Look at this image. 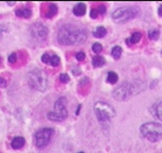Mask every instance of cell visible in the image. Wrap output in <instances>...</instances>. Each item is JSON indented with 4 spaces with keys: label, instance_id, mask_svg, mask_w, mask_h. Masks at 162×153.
Wrapping results in <instances>:
<instances>
[{
    "label": "cell",
    "instance_id": "cell-8",
    "mask_svg": "<svg viewBox=\"0 0 162 153\" xmlns=\"http://www.w3.org/2000/svg\"><path fill=\"white\" fill-rule=\"evenodd\" d=\"M132 95V89L127 84H122L113 92V98L117 100H125Z\"/></svg>",
    "mask_w": 162,
    "mask_h": 153
},
{
    "label": "cell",
    "instance_id": "cell-3",
    "mask_svg": "<svg viewBox=\"0 0 162 153\" xmlns=\"http://www.w3.org/2000/svg\"><path fill=\"white\" fill-rule=\"evenodd\" d=\"M28 82L31 87L44 92L47 88L48 84L47 76L42 70L35 69V70H32L28 73Z\"/></svg>",
    "mask_w": 162,
    "mask_h": 153
},
{
    "label": "cell",
    "instance_id": "cell-27",
    "mask_svg": "<svg viewBox=\"0 0 162 153\" xmlns=\"http://www.w3.org/2000/svg\"><path fill=\"white\" fill-rule=\"evenodd\" d=\"M16 60H17V56H16L15 53H12L11 56H9V62H10V63H11V64L15 63Z\"/></svg>",
    "mask_w": 162,
    "mask_h": 153
},
{
    "label": "cell",
    "instance_id": "cell-23",
    "mask_svg": "<svg viewBox=\"0 0 162 153\" xmlns=\"http://www.w3.org/2000/svg\"><path fill=\"white\" fill-rule=\"evenodd\" d=\"M59 80H61L63 83H67V82H69L70 78H69V76L66 75V73H61V75L59 76Z\"/></svg>",
    "mask_w": 162,
    "mask_h": 153
},
{
    "label": "cell",
    "instance_id": "cell-11",
    "mask_svg": "<svg viewBox=\"0 0 162 153\" xmlns=\"http://www.w3.org/2000/svg\"><path fill=\"white\" fill-rule=\"evenodd\" d=\"M26 143V140L23 137H21V136H18V137H15L13 140H12L11 145H12V148L13 149H21V148L25 146Z\"/></svg>",
    "mask_w": 162,
    "mask_h": 153
},
{
    "label": "cell",
    "instance_id": "cell-29",
    "mask_svg": "<svg viewBox=\"0 0 162 153\" xmlns=\"http://www.w3.org/2000/svg\"><path fill=\"white\" fill-rule=\"evenodd\" d=\"M0 86L1 87H6V81L3 78H0Z\"/></svg>",
    "mask_w": 162,
    "mask_h": 153
},
{
    "label": "cell",
    "instance_id": "cell-9",
    "mask_svg": "<svg viewBox=\"0 0 162 153\" xmlns=\"http://www.w3.org/2000/svg\"><path fill=\"white\" fill-rule=\"evenodd\" d=\"M31 32L33 36L36 37L37 39H45L48 34V29L42 25L35 23L31 27Z\"/></svg>",
    "mask_w": 162,
    "mask_h": 153
},
{
    "label": "cell",
    "instance_id": "cell-24",
    "mask_svg": "<svg viewBox=\"0 0 162 153\" xmlns=\"http://www.w3.org/2000/svg\"><path fill=\"white\" fill-rule=\"evenodd\" d=\"M50 60H51V56H49L48 53H45L44 56H41V61L44 62L45 64H48V63H50Z\"/></svg>",
    "mask_w": 162,
    "mask_h": 153
},
{
    "label": "cell",
    "instance_id": "cell-31",
    "mask_svg": "<svg viewBox=\"0 0 162 153\" xmlns=\"http://www.w3.org/2000/svg\"><path fill=\"white\" fill-rule=\"evenodd\" d=\"M0 63H1V56H0Z\"/></svg>",
    "mask_w": 162,
    "mask_h": 153
},
{
    "label": "cell",
    "instance_id": "cell-13",
    "mask_svg": "<svg viewBox=\"0 0 162 153\" xmlns=\"http://www.w3.org/2000/svg\"><path fill=\"white\" fill-rule=\"evenodd\" d=\"M73 13L76 16H83L86 13V6L85 3H77L73 9Z\"/></svg>",
    "mask_w": 162,
    "mask_h": 153
},
{
    "label": "cell",
    "instance_id": "cell-1",
    "mask_svg": "<svg viewBox=\"0 0 162 153\" xmlns=\"http://www.w3.org/2000/svg\"><path fill=\"white\" fill-rule=\"evenodd\" d=\"M86 38H87V32L72 25H65L57 34V39L63 45L81 44L85 42Z\"/></svg>",
    "mask_w": 162,
    "mask_h": 153
},
{
    "label": "cell",
    "instance_id": "cell-7",
    "mask_svg": "<svg viewBox=\"0 0 162 153\" xmlns=\"http://www.w3.org/2000/svg\"><path fill=\"white\" fill-rule=\"evenodd\" d=\"M54 131L50 128H44L34 135V143L37 148H45L51 140Z\"/></svg>",
    "mask_w": 162,
    "mask_h": 153
},
{
    "label": "cell",
    "instance_id": "cell-22",
    "mask_svg": "<svg viewBox=\"0 0 162 153\" xmlns=\"http://www.w3.org/2000/svg\"><path fill=\"white\" fill-rule=\"evenodd\" d=\"M102 49H103V47H102V45L100 43H95V44H93V46H92V50H93L95 53L101 52Z\"/></svg>",
    "mask_w": 162,
    "mask_h": 153
},
{
    "label": "cell",
    "instance_id": "cell-32",
    "mask_svg": "<svg viewBox=\"0 0 162 153\" xmlns=\"http://www.w3.org/2000/svg\"><path fill=\"white\" fill-rule=\"evenodd\" d=\"M78 153H84V152H78Z\"/></svg>",
    "mask_w": 162,
    "mask_h": 153
},
{
    "label": "cell",
    "instance_id": "cell-17",
    "mask_svg": "<svg viewBox=\"0 0 162 153\" xmlns=\"http://www.w3.org/2000/svg\"><path fill=\"white\" fill-rule=\"evenodd\" d=\"M121 54H122V48L120 46H114L113 48V50H111V56L116 60H118L121 57Z\"/></svg>",
    "mask_w": 162,
    "mask_h": 153
},
{
    "label": "cell",
    "instance_id": "cell-30",
    "mask_svg": "<svg viewBox=\"0 0 162 153\" xmlns=\"http://www.w3.org/2000/svg\"><path fill=\"white\" fill-rule=\"evenodd\" d=\"M158 13H159V15H160L161 17H162V6H160V8H159V10H158Z\"/></svg>",
    "mask_w": 162,
    "mask_h": 153
},
{
    "label": "cell",
    "instance_id": "cell-10",
    "mask_svg": "<svg viewBox=\"0 0 162 153\" xmlns=\"http://www.w3.org/2000/svg\"><path fill=\"white\" fill-rule=\"evenodd\" d=\"M152 114L154 115L156 118L160 119L162 121V101L154 104V106L152 107Z\"/></svg>",
    "mask_w": 162,
    "mask_h": 153
},
{
    "label": "cell",
    "instance_id": "cell-20",
    "mask_svg": "<svg viewBox=\"0 0 162 153\" xmlns=\"http://www.w3.org/2000/svg\"><path fill=\"white\" fill-rule=\"evenodd\" d=\"M148 37L151 39H157L159 37V31L158 30H151L148 32Z\"/></svg>",
    "mask_w": 162,
    "mask_h": 153
},
{
    "label": "cell",
    "instance_id": "cell-19",
    "mask_svg": "<svg viewBox=\"0 0 162 153\" xmlns=\"http://www.w3.org/2000/svg\"><path fill=\"white\" fill-rule=\"evenodd\" d=\"M57 13V8L54 4H50L49 10H48V13L46 14V16L48 18H51L52 16H54Z\"/></svg>",
    "mask_w": 162,
    "mask_h": 153
},
{
    "label": "cell",
    "instance_id": "cell-26",
    "mask_svg": "<svg viewBox=\"0 0 162 153\" xmlns=\"http://www.w3.org/2000/svg\"><path fill=\"white\" fill-rule=\"evenodd\" d=\"M97 14H99V11L97 9H91V12H90V17L91 18H97Z\"/></svg>",
    "mask_w": 162,
    "mask_h": 153
},
{
    "label": "cell",
    "instance_id": "cell-12",
    "mask_svg": "<svg viewBox=\"0 0 162 153\" xmlns=\"http://www.w3.org/2000/svg\"><path fill=\"white\" fill-rule=\"evenodd\" d=\"M15 14L18 16V17H22V18H29L32 14V11L28 8H21L18 9L17 11L15 12Z\"/></svg>",
    "mask_w": 162,
    "mask_h": 153
},
{
    "label": "cell",
    "instance_id": "cell-25",
    "mask_svg": "<svg viewBox=\"0 0 162 153\" xmlns=\"http://www.w3.org/2000/svg\"><path fill=\"white\" fill-rule=\"evenodd\" d=\"M76 60H78V61H83V60H85V53L83 51H80L76 53Z\"/></svg>",
    "mask_w": 162,
    "mask_h": 153
},
{
    "label": "cell",
    "instance_id": "cell-18",
    "mask_svg": "<svg viewBox=\"0 0 162 153\" xmlns=\"http://www.w3.org/2000/svg\"><path fill=\"white\" fill-rule=\"evenodd\" d=\"M107 81H108L109 83H111V84H114V83H117V81H118V75H117L116 72H113V71H110V72H108V75H107Z\"/></svg>",
    "mask_w": 162,
    "mask_h": 153
},
{
    "label": "cell",
    "instance_id": "cell-5",
    "mask_svg": "<svg viewBox=\"0 0 162 153\" xmlns=\"http://www.w3.org/2000/svg\"><path fill=\"white\" fill-rule=\"evenodd\" d=\"M68 112L66 109V99L64 97H61L55 102L54 105V111L48 113L47 117L51 121H63L67 117Z\"/></svg>",
    "mask_w": 162,
    "mask_h": 153
},
{
    "label": "cell",
    "instance_id": "cell-21",
    "mask_svg": "<svg viewBox=\"0 0 162 153\" xmlns=\"http://www.w3.org/2000/svg\"><path fill=\"white\" fill-rule=\"evenodd\" d=\"M50 64H51L52 66L56 67L59 65V56H51V60H50Z\"/></svg>",
    "mask_w": 162,
    "mask_h": 153
},
{
    "label": "cell",
    "instance_id": "cell-4",
    "mask_svg": "<svg viewBox=\"0 0 162 153\" xmlns=\"http://www.w3.org/2000/svg\"><path fill=\"white\" fill-rule=\"evenodd\" d=\"M94 112L97 115V119L101 121L110 120L116 116V111L110 104H107L105 102H97L94 105Z\"/></svg>",
    "mask_w": 162,
    "mask_h": 153
},
{
    "label": "cell",
    "instance_id": "cell-6",
    "mask_svg": "<svg viewBox=\"0 0 162 153\" xmlns=\"http://www.w3.org/2000/svg\"><path fill=\"white\" fill-rule=\"evenodd\" d=\"M138 10L136 8H120L114 11L111 15L113 20L117 23H123L138 15Z\"/></svg>",
    "mask_w": 162,
    "mask_h": 153
},
{
    "label": "cell",
    "instance_id": "cell-15",
    "mask_svg": "<svg viewBox=\"0 0 162 153\" xmlns=\"http://www.w3.org/2000/svg\"><path fill=\"white\" fill-rule=\"evenodd\" d=\"M105 64V59L103 56H95L93 59H92V65L94 67H101Z\"/></svg>",
    "mask_w": 162,
    "mask_h": 153
},
{
    "label": "cell",
    "instance_id": "cell-2",
    "mask_svg": "<svg viewBox=\"0 0 162 153\" xmlns=\"http://www.w3.org/2000/svg\"><path fill=\"white\" fill-rule=\"evenodd\" d=\"M141 134L149 142H158L162 136V126L156 122H147L141 126Z\"/></svg>",
    "mask_w": 162,
    "mask_h": 153
},
{
    "label": "cell",
    "instance_id": "cell-14",
    "mask_svg": "<svg viewBox=\"0 0 162 153\" xmlns=\"http://www.w3.org/2000/svg\"><path fill=\"white\" fill-rule=\"evenodd\" d=\"M140 39H141V33L135 32V33H132V37L126 39V43H127V45H132V44H136V43H138Z\"/></svg>",
    "mask_w": 162,
    "mask_h": 153
},
{
    "label": "cell",
    "instance_id": "cell-16",
    "mask_svg": "<svg viewBox=\"0 0 162 153\" xmlns=\"http://www.w3.org/2000/svg\"><path fill=\"white\" fill-rule=\"evenodd\" d=\"M106 33H107V31H106V29H105L104 27H97V29L94 30V32H93V35L95 37H104L105 35H106Z\"/></svg>",
    "mask_w": 162,
    "mask_h": 153
},
{
    "label": "cell",
    "instance_id": "cell-28",
    "mask_svg": "<svg viewBox=\"0 0 162 153\" xmlns=\"http://www.w3.org/2000/svg\"><path fill=\"white\" fill-rule=\"evenodd\" d=\"M97 11H99V13L104 14L105 12H106V8H105V6H99V9H97Z\"/></svg>",
    "mask_w": 162,
    "mask_h": 153
}]
</instances>
